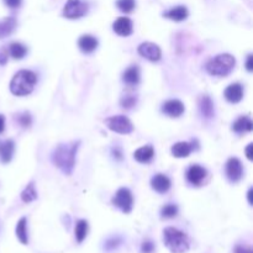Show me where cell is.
Segmentation results:
<instances>
[{"mask_svg":"<svg viewBox=\"0 0 253 253\" xmlns=\"http://www.w3.org/2000/svg\"><path fill=\"white\" fill-rule=\"evenodd\" d=\"M112 201L116 208L124 211L125 214H129L132 210V206H134L132 193L127 188H120L116 192V194H115V197H112Z\"/></svg>","mask_w":253,"mask_h":253,"instance_id":"6","label":"cell"},{"mask_svg":"<svg viewBox=\"0 0 253 253\" xmlns=\"http://www.w3.org/2000/svg\"><path fill=\"white\" fill-rule=\"evenodd\" d=\"M122 81L129 85H136L140 82V69L137 66H131L122 74Z\"/></svg>","mask_w":253,"mask_h":253,"instance_id":"22","label":"cell"},{"mask_svg":"<svg viewBox=\"0 0 253 253\" xmlns=\"http://www.w3.org/2000/svg\"><path fill=\"white\" fill-rule=\"evenodd\" d=\"M112 153H114V157H116L117 160H121V158H122V153H121V151H120V149L115 148L114 151H112Z\"/></svg>","mask_w":253,"mask_h":253,"instance_id":"39","label":"cell"},{"mask_svg":"<svg viewBox=\"0 0 253 253\" xmlns=\"http://www.w3.org/2000/svg\"><path fill=\"white\" fill-rule=\"evenodd\" d=\"M253 129L252 120L248 116H241L240 119L236 120L232 125V130L237 134H242V132H250Z\"/></svg>","mask_w":253,"mask_h":253,"instance_id":"21","label":"cell"},{"mask_svg":"<svg viewBox=\"0 0 253 253\" xmlns=\"http://www.w3.org/2000/svg\"><path fill=\"white\" fill-rule=\"evenodd\" d=\"M236 66L235 57L228 54L218 55L216 57L211 58L206 63V71L209 74L216 77H226L231 73Z\"/></svg>","mask_w":253,"mask_h":253,"instance_id":"3","label":"cell"},{"mask_svg":"<svg viewBox=\"0 0 253 253\" xmlns=\"http://www.w3.org/2000/svg\"><path fill=\"white\" fill-rule=\"evenodd\" d=\"M9 58V51L6 47H0V66L6 64Z\"/></svg>","mask_w":253,"mask_h":253,"instance_id":"32","label":"cell"},{"mask_svg":"<svg viewBox=\"0 0 253 253\" xmlns=\"http://www.w3.org/2000/svg\"><path fill=\"white\" fill-rule=\"evenodd\" d=\"M112 30L119 36H124V37L130 36L132 33V30H134L132 21L129 18H119L112 24Z\"/></svg>","mask_w":253,"mask_h":253,"instance_id":"12","label":"cell"},{"mask_svg":"<svg viewBox=\"0 0 253 253\" xmlns=\"http://www.w3.org/2000/svg\"><path fill=\"white\" fill-rule=\"evenodd\" d=\"M16 236L20 240L21 243L28 245V230H26V219L23 218L19 220L18 225H16Z\"/></svg>","mask_w":253,"mask_h":253,"instance_id":"25","label":"cell"},{"mask_svg":"<svg viewBox=\"0 0 253 253\" xmlns=\"http://www.w3.org/2000/svg\"><path fill=\"white\" fill-rule=\"evenodd\" d=\"M136 96L134 95H127V96H124V98L121 99V107L125 108V109H131L132 107H135L136 105Z\"/></svg>","mask_w":253,"mask_h":253,"instance_id":"31","label":"cell"},{"mask_svg":"<svg viewBox=\"0 0 253 253\" xmlns=\"http://www.w3.org/2000/svg\"><path fill=\"white\" fill-rule=\"evenodd\" d=\"M21 199H23L24 202H31L33 201V200L37 199V192H36L35 184H33V183H30V184L24 189V192L21 193Z\"/></svg>","mask_w":253,"mask_h":253,"instance_id":"26","label":"cell"},{"mask_svg":"<svg viewBox=\"0 0 253 253\" xmlns=\"http://www.w3.org/2000/svg\"><path fill=\"white\" fill-rule=\"evenodd\" d=\"M4 127H5V117L0 114V134L4 131Z\"/></svg>","mask_w":253,"mask_h":253,"instance_id":"38","label":"cell"},{"mask_svg":"<svg viewBox=\"0 0 253 253\" xmlns=\"http://www.w3.org/2000/svg\"><path fill=\"white\" fill-rule=\"evenodd\" d=\"M235 253H253L252 248L247 246H237L235 248Z\"/></svg>","mask_w":253,"mask_h":253,"instance_id":"35","label":"cell"},{"mask_svg":"<svg viewBox=\"0 0 253 253\" xmlns=\"http://www.w3.org/2000/svg\"><path fill=\"white\" fill-rule=\"evenodd\" d=\"M89 5L82 0H67L63 9V15L67 19H79L88 13Z\"/></svg>","mask_w":253,"mask_h":253,"instance_id":"7","label":"cell"},{"mask_svg":"<svg viewBox=\"0 0 253 253\" xmlns=\"http://www.w3.org/2000/svg\"><path fill=\"white\" fill-rule=\"evenodd\" d=\"M105 124H107V126L109 127L112 131L117 132V134L127 135L131 134V132L134 131V125H132V122L130 121L126 116H124V115H116V116L108 117V119L105 120Z\"/></svg>","mask_w":253,"mask_h":253,"instance_id":"5","label":"cell"},{"mask_svg":"<svg viewBox=\"0 0 253 253\" xmlns=\"http://www.w3.org/2000/svg\"><path fill=\"white\" fill-rule=\"evenodd\" d=\"M152 188L157 193H167L170 188V179L165 174H156L155 177L151 179Z\"/></svg>","mask_w":253,"mask_h":253,"instance_id":"15","label":"cell"},{"mask_svg":"<svg viewBox=\"0 0 253 253\" xmlns=\"http://www.w3.org/2000/svg\"><path fill=\"white\" fill-rule=\"evenodd\" d=\"M199 109L201 115L205 119H211L215 115V109H214V103L208 95H204L200 98L199 101Z\"/></svg>","mask_w":253,"mask_h":253,"instance_id":"17","label":"cell"},{"mask_svg":"<svg viewBox=\"0 0 253 253\" xmlns=\"http://www.w3.org/2000/svg\"><path fill=\"white\" fill-rule=\"evenodd\" d=\"M16 119H18V122L20 124V126L25 127V129L26 127H30L31 124H32V117H31L30 112H24L21 114H19Z\"/></svg>","mask_w":253,"mask_h":253,"instance_id":"30","label":"cell"},{"mask_svg":"<svg viewBox=\"0 0 253 253\" xmlns=\"http://www.w3.org/2000/svg\"><path fill=\"white\" fill-rule=\"evenodd\" d=\"M81 142H71V143H61L52 152V162L64 174L71 175L76 166V155Z\"/></svg>","mask_w":253,"mask_h":253,"instance_id":"1","label":"cell"},{"mask_svg":"<svg viewBox=\"0 0 253 253\" xmlns=\"http://www.w3.org/2000/svg\"><path fill=\"white\" fill-rule=\"evenodd\" d=\"M36 83H37V76L33 72L23 69L19 71L11 79L10 90L14 95H28L33 90Z\"/></svg>","mask_w":253,"mask_h":253,"instance_id":"2","label":"cell"},{"mask_svg":"<svg viewBox=\"0 0 253 253\" xmlns=\"http://www.w3.org/2000/svg\"><path fill=\"white\" fill-rule=\"evenodd\" d=\"M252 148H253V144L250 143L247 146V148H246V155H247V158L250 161L253 160V155H252Z\"/></svg>","mask_w":253,"mask_h":253,"instance_id":"37","label":"cell"},{"mask_svg":"<svg viewBox=\"0 0 253 253\" xmlns=\"http://www.w3.org/2000/svg\"><path fill=\"white\" fill-rule=\"evenodd\" d=\"M88 233V223L85 220H79L76 226V238L78 242H83Z\"/></svg>","mask_w":253,"mask_h":253,"instance_id":"27","label":"cell"},{"mask_svg":"<svg viewBox=\"0 0 253 253\" xmlns=\"http://www.w3.org/2000/svg\"><path fill=\"white\" fill-rule=\"evenodd\" d=\"M165 243L172 252L183 253L189 248V238L184 232L174 227H167L163 232Z\"/></svg>","mask_w":253,"mask_h":253,"instance_id":"4","label":"cell"},{"mask_svg":"<svg viewBox=\"0 0 253 253\" xmlns=\"http://www.w3.org/2000/svg\"><path fill=\"white\" fill-rule=\"evenodd\" d=\"M162 112L170 117H179L184 112V104L177 99L168 100L163 104Z\"/></svg>","mask_w":253,"mask_h":253,"instance_id":"11","label":"cell"},{"mask_svg":"<svg viewBox=\"0 0 253 253\" xmlns=\"http://www.w3.org/2000/svg\"><path fill=\"white\" fill-rule=\"evenodd\" d=\"M248 201H250V204H252V199H251V197H252V189H250V192H248Z\"/></svg>","mask_w":253,"mask_h":253,"instance_id":"40","label":"cell"},{"mask_svg":"<svg viewBox=\"0 0 253 253\" xmlns=\"http://www.w3.org/2000/svg\"><path fill=\"white\" fill-rule=\"evenodd\" d=\"M9 55H10L13 58L15 59H21L25 57V55L28 54V48L26 46H24L23 43L20 42H13L8 48Z\"/></svg>","mask_w":253,"mask_h":253,"instance_id":"24","label":"cell"},{"mask_svg":"<svg viewBox=\"0 0 253 253\" xmlns=\"http://www.w3.org/2000/svg\"><path fill=\"white\" fill-rule=\"evenodd\" d=\"M16 28V20L13 16L5 18L3 21H0V38L8 37L14 28Z\"/></svg>","mask_w":253,"mask_h":253,"instance_id":"23","label":"cell"},{"mask_svg":"<svg viewBox=\"0 0 253 253\" xmlns=\"http://www.w3.org/2000/svg\"><path fill=\"white\" fill-rule=\"evenodd\" d=\"M206 175H208V172H206L205 168L199 165L190 166L187 170L188 182L192 185H195V187H199L202 180L206 178Z\"/></svg>","mask_w":253,"mask_h":253,"instance_id":"10","label":"cell"},{"mask_svg":"<svg viewBox=\"0 0 253 253\" xmlns=\"http://www.w3.org/2000/svg\"><path fill=\"white\" fill-rule=\"evenodd\" d=\"M15 144L11 140H0V161L3 163H9L13 158Z\"/></svg>","mask_w":253,"mask_h":253,"instance_id":"14","label":"cell"},{"mask_svg":"<svg viewBox=\"0 0 253 253\" xmlns=\"http://www.w3.org/2000/svg\"><path fill=\"white\" fill-rule=\"evenodd\" d=\"M178 214V208L174 204H167L166 206H163L162 210H161V215L165 219H172L174 216H177Z\"/></svg>","mask_w":253,"mask_h":253,"instance_id":"29","label":"cell"},{"mask_svg":"<svg viewBox=\"0 0 253 253\" xmlns=\"http://www.w3.org/2000/svg\"><path fill=\"white\" fill-rule=\"evenodd\" d=\"M253 56L252 55H248L247 56V62H246V68H247L248 72L253 71Z\"/></svg>","mask_w":253,"mask_h":253,"instance_id":"36","label":"cell"},{"mask_svg":"<svg viewBox=\"0 0 253 253\" xmlns=\"http://www.w3.org/2000/svg\"><path fill=\"white\" fill-rule=\"evenodd\" d=\"M193 146L188 142H177L172 147V155L175 158H185L190 155Z\"/></svg>","mask_w":253,"mask_h":253,"instance_id":"20","label":"cell"},{"mask_svg":"<svg viewBox=\"0 0 253 253\" xmlns=\"http://www.w3.org/2000/svg\"><path fill=\"white\" fill-rule=\"evenodd\" d=\"M116 6L120 11L127 14L134 10L135 6H136V1L135 0H117Z\"/></svg>","mask_w":253,"mask_h":253,"instance_id":"28","label":"cell"},{"mask_svg":"<svg viewBox=\"0 0 253 253\" xmlns=\"http://www.w3.org/2000/svg\"><path fill=\"white\" fill-rule=\"evenodd\" d=\"M4 3L11 9H16L21 5V0H4Z\"/></svg>","mask_w":253,"mask_h":253,"instance_id":"34","label":"cell"},{"mask_svg":"<svg viewBox=\"0 0 253 253\" xmlns=\"http://www.w3.org/2000/svg\"><path fill=\"white\" fill-rule=\"evenodd\" d=\"M225 98L226 100L236 104V103H240L243 98V89L242 85L238 83L230 84L227 88L225 89Z\"/></svg>","mask_w":253,"mask_h":253,"instance_id":"13","label":"cell"},{"mask_svg":"<svg viewBox=\"0 0 253 253\" xmlns=\"http://www.w3.org/2000/svg\"><path fill=\"white\" fill-rule=\"evenodd\" d=\"M137 52H139L140 56H142L143 58L148 59L151 62H157L161 59L162 56V52H161V48L158 47L156 43L152 42H143L137 48Z\"/></svg>","mask_w":253,"mask_h":253,"instance_id":"8","label":"cell"},{"mask_svg":"<svg viewBox=\"0 0 253 253\" xmlns=\"http://www.w3.org/2000/svg\"><path fill=\"white\" fill-rule=\"evenodd\" d=\"M189 13H188V9L185 6L179 5V6H175V8L169 9L168 11L163 13V16L169 20L173 21H183L188 18Z\"/></svg>","mask_w":253,"mask_h":253,"instance_id":"18","label":"cell"},{"mask_svg":"<svg viewBox=\"0 0 253 253\" xmlns=\"http://www.w3.org/2000/svg\"><path fill=\"white\" fill-rule=\"evenodd\" d=\"M153 250H155V246L151 241H146V242L142 243V252L143 253H151Z\"/></svg>","mask_w":253,"mask_h":253,"instance_id":"33","label":"cell"},{"mask_svg":"<svg viewBox=\"0 0 253 253\" xmlns=\"http://www.w3.org/2000/svg\"><path fill=\"white\" fill-rule=\"evenodd\" d=\"M155 156V149L152 146H143L134 153V157L140 163H148Z\"/></svg>","mask_w":253,"mask_h":253,"instance_id":"19","label":"cell"},{"mask_svg":"<svg viewBox=\"0 0 253 253\" xmlns=\"http://www.w3.org/2000/svg\"><path fill=\"white\" fill-rule=\"evenodd\" d=\"M243 168L242 163L238 158H230L226 163V175H227L228 180L232 183H237L238 180L242 178Z\"/></svg>","mask_w":253,"mask_h":253,"instance_id":"9","label":"cell"},{"mask_svg":"<svg viewBox=\"0 0 253 253\" xmlns=\"http://www.w3.org/2000/svg\"><path fill=\"white\" fill-rule=\"evenodd\" d=\"M78 46L84 54H91L98 47V40L91 35H83L78 40Z\"/></svg>","mask_w":253,"mask_h":253,"instance_id":"16","label":"cell"}]
</instances>
